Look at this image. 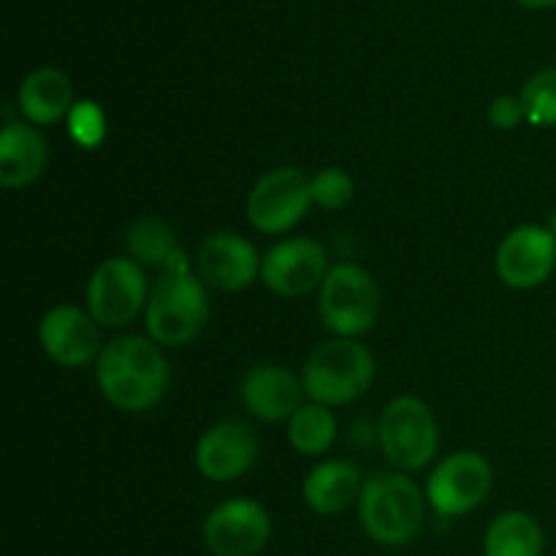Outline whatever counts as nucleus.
<instances>
[{"label":"nucleus","instance_id":"nucleus-5","mask_svg":"<svg viewBox=\"0 0 556 556\" xmlns=\"http://www.w3.org/2000/svg\"><path fill=\"white\" fill-rule=\"evenodd\" d=\"M378 443L386 462L396 472L424 470L432 465L440 448V427L434 410L418 396H396L380 413Z\"/></svg>","mask_w":556,"mask_h":556},{"label":"nucleus","instance_id":"nucleus-23","mask_svg":"<svg viewBox=\"0 0 556 556\" xmlns=\"http://www.w3.org/2000/svg\"><path fill=\"white\" fill-rule=\"evenodd\" d=\"M291 448L302 456H324L337 440V418L326 405H302L288 421Z\"/></svg>","mask_w":556,"mask_h":556},{"label":"nucleus","instance_id":"nucleus-22","mask_svg":"<svg viewBox=\"0 0 556 556\" xmlns=\"http://www.w3.org/2000/svg\"><path fill=\"white\" fill-rule=\"evenodd\" d=\"M96 383L103 400L123 413H147L166 396V391L103 364H96Z\"/></svg>","mask_w":556,"mask_h":556},{"label":"nucleus","instance_id":"nucleus-10","mask_svg":"<svg viewBox=\"0 0 556 556\" xmlns=\"http://www.w3.org/2000/svg\"><path fill=\"white\" fill-rule=\"evenodd\" d=\"M201 535L212 556H258L271 538L269 510L258 500L231 497L206 514Z\"/></svg>","mask_w":556,"mask_h":556},{"label":"nucleus","instance_id":"nucleus-2","mask_svg":"<svg viewBox=\"0 0 556 556\" xmlns=\"http://www.w3.org/2000/svg\"><path fill=\"white\" fill-rule=\"evenodd\" d=\"M427 505V494L410 476L380 470L364 481L358 497V521L372 543L402 548L421 535Z\"/></svg>","mask_w":556,"mask_h":556},{"label":"nucleus","instance_id":"nucleus-12","mask_svg":"<svg viewBox=\"0 0 556 556\" xmlns=\"http://www.w3.org/2000/svg\"><path fill=\"white\" fill-rule=\"evenodd\" d=\"M41 351L65 369H81L101 356V326L87 309L76 304H58L47 309L38 324Z\"/></svg>","mask_w":556,"mask_h":556},{"label":"nucleus","instance_id":"nucleus-26","mask_svg":"<svg viewBox=\"0 0 556 556\" xmlns=\"http://www.w3.org/2000/svg\"><path fill=\"white\" fill-rule=\"evenodd\" d=\"M309 188H313V204H318L320 210L337 212L353 199V179L340 166L320 168L315 177H309Z\"/></svg>","mask_w":556,"mask_h":556},{"label":"nucleus","instance_id":"nucleus-9","mask_svg":"<svg viewBox=\"0 0 556 556\" xmlns=\"http://www.w3.org/2000/svg\"><path fill=\"white\" fill-rule=\"evenodd\" d=\"M326 248L313 237H288L271 244L261 261V282L282 299H299L324 286L329 275Z\"/></svg>","mask_w":556,"mask_h":556},{"label":"nucleus","instance_id":"nucleus-15","mask_svg":"<svg viewBox=\"0 0 556 556\" xmlns=\"http://www.w3.org/2000/svg\"><path fill=\"white\" fill-rule=\"evenodd\" d=\"M239 396L250 416L266 424H280L296 416L307 394H304L302 378H296L291 369L280 364H255L244 372Z\"/></svg>","mask_w":556,"mask_h":556},{"label":"nucleus","instance_id":"nucleus-21","mask_svg":"<svg viewBox=\"0 0 556 556\" xmlns=\"http://www.w3.org/2000/svg\"><path fill=\"white\" fill-rule=\"evenodd\" d=\"M125 244H128V253L136 264L155 266V269H163L179 253L177 237L168 228V223L152 215L130 223L128 233H125Z\"/></svg>","mask_w":556,"mask_h":556},{"label":"nucleus","instance_id":"nucleus-27","mask_svg":"<svg viewBox=\"0 0 556 556\" xmlns=\"http://www.w3.org/2000/svg\"><path fill=\"white\" fill-rule=\"evenodd\" d=\"M489 123L497 130H514L521 123H527L525 106H521V98L516 96H500L494 98L492 106H489Z\"/></svg>","mask_w":556,"mask_h":556},{"label":"nucleus","instance_id":"nucleus-8","mask_svg":"<svg viewBox=\"0 0 556 556\" xmlns=\"http://www.w3.org/2000/svg\"><path fill=\"white\" fill-rule=\"evenodd\" d=\"M494 483L492 465L476 451H459L434 465L427 478V503L440 519L472 514L489 497Z\"/></svg>","mask_w":556,"mask_h":556},{"label":"nucleus","instance_id":"nucleus-17","mask_svg":"<svg viewBox=\"0 0 556 556\" xmlns=\"http://www.w3.org/2000/svg\"><path fill=\"white\" fill-rule=\"evenodd\" d=\"M364 481L367 478L353 462L326 459L307 472L302 483V497L313 514L340 516L351 505H358Z\"/></svg>","mask_w":556,"mask_h":556},{"label":"nucleus","instance_id":"nucleus-13","mask_svg":"<svg viewBox=\"0 0 556 556\" xmlns=\"http://www.w3.org/2000/svg\"><path fill=\"white\" fill-rule=\"evenodd\" d=\"M261 261L255 244L233 231H215L201 239L195 250V269L206 286L217 291H244L261 280Z\"/></svg>","mask_w":556,"mask_h":556},{"label":"nucleus","instance_id":"nucleus-24","mask_svg":"<svg viewBox=\"0 0 556 556\" xmlns=\"http://www.w3.org/2000/svg\"><path fill=\"white\" fill-rule=\"evenodd\" d=\"M519 98L527 123L535 128H556V65L532 74Z\"/></svg>","mask_w":556,"mask_h":556},{"label":"nucleus","instance_id":"nucleus-7","mask_svg":"<svg viewBox=\"0 0 556 556\" xmlns=\"http://www.w3.org/2000/svg\"><path fill=\"white\" fill-rule=\"evenodd\" d=\"M313 206L309 177L296 166H277L253 185L248 195L250 226L266 237H280L304 220Z\"/></svg>","mask_w":556,"mask_h":556},{"label":"nucleus","instance_id":"nucleus-18","mask_svg":"<svg viewBox=\"0 0 556 556\" xmlns=\"http://www.w3.org/2000/svg\"><path fill=\"white\" fill-rule=\"evenodd\" d=\"M74 85L68 74L54 65L33 68L16 90V109L30 125H58L74 109Z\"/></svg>","mask_w":556,"mask_h":556},{"label":"nucleus","instance_id":"nucleus-16","mask_svg":"<svg viewBox=\"0 0 556 556\" xmlns=\"http://www.w3.org/2000/svg\"><path fill=\"white\" fill-rule=\"evenodd\" d=\"M49 147L41 130L30 123H5L0 130V185L22 190L38 182L47 168Z\"/></svg>","mask_w":556,"mask_h":556},{"label":"nucleus","instance_id":"nucleus-19","mask_svg":"<svg viewBox=\"0 0 556 556\" xmlns=\"http://www.w3.org/2000/svg\"><path fill=\"white\" fill-rule=\"evenodd\" d=\"M96 364L134 375V378L144 380V383L155 386L161 391H168V383H172V367H168L166 353L152 337H117V340L103 348Z\"/></svg>","mask_w":556,"mask_h":556},{"label":"nucleus","instance_id":"nucleus-20","mask_svg":"<svg viewBox=\"0 0 556 556\" xmlns=\"http://www.w3.org/2000/svg\"><path fill=\"white\" fill-rule=\"evenodd\" d=\"M546 535L527 510H505L483 535V556H543Z\"/></svg>","mask_w":556,"mask_h":556},{"label":"nucleus","instance_id":"nucleus-3","mask_svg":"<svg viewBox=\"0 0 556 556\" xmlns=\"http://www.w3.org/2000/svg\"><path fill=\"white\" fill-rule=\"evenodd\" d=\"M375 380V356L367 345L334 337L307 356L302 369L304 394L309 402L340 407L367 394Z\"/></svg>","mask_w":556,"mask_h":556},{"label":"nucleus","instance_id":"nucleus-11","mask_svg":"<svg viewBox=\"0 0 556 556\" xmlns=\"http://www.w3.org/2000/svg\"><path fill=\"white\" fill-rule=\"evenodd\" d=\"M556 269V233L552 228L525 223L500 242L494 271L514 291L541 288Z\"/></svg>","mask_w":556,"mask_h":556},{"label":"nucleus","instance_id":"nucleus-4","mask_svg":"<svg viewBox=\"0 0 556 556\" xmlns=\"http://www.w3.org/2000/svg\"><path fill=\"white\" fill-rule=\"evenodd\" d=\"M318 315L334 337L369 334L380 315L378 280L364 266L334 264L318 288Z\"/></svg>","mask_w":556,"mask_h":556},{"label":"nucleus","instance_id":"nucleus-25","mask_svg":"<svg viewBox=\"0 0 556 556\" xmlns=\"http://www.w3.org/2000/svg\"><path fill=\"white\" fill-rule=\"evenodd\" d=\"M65 128L74 144H79L81 150H96L106 139V114L96 101H76L65 117Z\"/></svg>","mask_w":556,"mask_h":556},{"label":"nucleus","instance_id":"nucleus-1","mask_svg":"<svg viewBox=\"0 0 556 556\" xmlns=\"http://www.w3.org/2000/svg\"><path fill=\"white\" fill-rule=\"evenodd\" d=\"M204 286L206 282L195 277L185 250L163 266L144 309L147 334L157 345L182 348L206 329L212 309Z\"/></svg>","mask_w":556,"mask_h":556},{"label":"nucleus","instance_id":"nucleus-6","mask_svg":"<svg viewBox=\"0 0 556 556\" xmlns=\"http://www.w3.org/2000/svg\"><path fill=\"white\" fill-rule=\"evenodd\" d=\"M87 313L106 329H123L141 309H147L150 286H147L144 266L136 264L130 255L106 258L96 266L87 280Z\"/></svg>","mask_w":556,"mask_h":556},{"label":"nucleus","instance_id":"nucleus-28","mask_svg":"<svg viewBox=\"0 0 556 556\" xmlns=\"http://www.w3.org/2000/svg\"><path fill=\"white\" fill-rule=\"evenodd\" d=\"M519 5H525V9H532V11H546V9H554L556 0H516Z\"/></svg>","mask_w":556,"mask_h":556},{"label":"nucleus","instance_id":"nucleus-14","mask_svg":"<svg viewBox=\"0 0 556 556\" xmlns=\"http://www.w3.org/2000/svg\"><path fill=\"white\" fill-rule=\"evenodd\" d=\"M261 454L258 434L244 421H220L195 443V467L212 483H231L250 472Z\"/></svg>","mask_w":556,"mask_h":556}]
</instances>
